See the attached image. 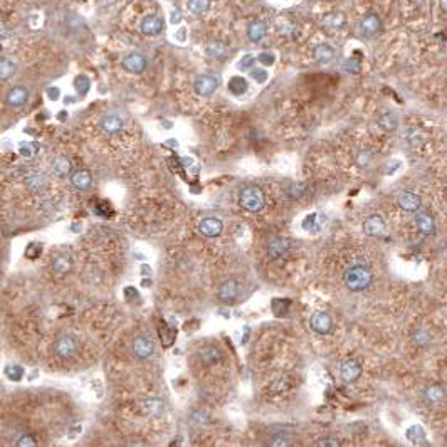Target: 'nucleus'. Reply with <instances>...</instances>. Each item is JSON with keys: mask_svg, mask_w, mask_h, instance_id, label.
I'll list each match as a JSON object with an SVG mask.
<instances>
[{"mask_svg": "<svg viewBox=\"0 0 447 447\" xmlns=\"http://www.w3.org/2000/svg\"><path fill=\"white\" fill-rule=\"evenodd\" d=\"M343 283L353 292L365 291L373 283V273L367 266H351L343 274Z\"/></svg>", "mask_w": 447, "mask_h": 447, "instance_id": "f257e3e1", "label": "nucleus"}, {"mask_svg": "<svg viewBox=\"0 0 447 447\" xmlns=\"http://www.w3.org/2000/svg\"><path fill=\"white\" fill-rule=\"evenodd\" d=\"M239 203L247 212H261L266 205V197L261 187L246 185L239 194Z\"/></svg>", "mask_w": 447, "mask_h": 447, "instance_id": "f03ea898", "label": "nucleus"}, {"mask_svg": "<svg viewBox=\"0 0 447 447\" xmlns=\"http://www.w3.org/2000/svg\"><path fill=\"white\" fill-rule=\"evenodd\" d=\"M54 351H56V355L61 358H74L79 351L78 340H76L73 335H68V333L61 335L56 338V341H54Z\"/></svg>", "mask_w": 447, "mask_h": 447, "instance_id": "7ed1b4c3", "label": "nucleus"}, {"mask_svg": "<svg viewBox=\"0 0 447 447\" xmlns=\"http://www.w3.org/2000/svg\"><path fill=\"white\" fill-rule=\"evenodd\" d=\"M219 87V79L214 78V76L211 74H202L198 76V78L195 79L194 82V91L197 96H202V98H208L212 96L215 91H217Z\"/></svg>", "mask_w": 447, "mask_h": 447, "instance_id": "20e7f679", "label": "nucleus"}, {"mask_svg": "<svg viewBox=\"0 0 447 447\" xmlns=\"http://www.w3.org/2000/svg\"><path fill=\"white\" fill-rule=\"evenodd\" d=\"M121 66L130 74H141L146 69V57L140 52H130L121 61Z\"/></svg>", "mask_w": 447, "mask_h": 447, "instance_id": "39448f33", "label": "nucleus"}, {"mask_svg": "<svg viewBox=\"0 0 447 447\" xmlns=\"http://www.w3.org/2000/svg\"><path fill=\"white\" fill-rule=\"evenodd\" d=\"M155 353V343L152 341L150 336H136L133 341V355L138 360H148Z\"/></svg>", "mask_w": 447, "mask_h": 447, "instance_id": "423d86ee", "label": "nucleus"}, {"mask_svg": "<svg viewBox=\"0 0 447 447\" xmlns=\"http://www.w3.org/2000/svg\"><path fill=\"white\" fill-rule=\"evenodd\" d=\"M198 232L203 237H219L224 230V224L222 220L217 217H203L200 222H198Z\"/></svg>", "mask_w": 447, "mask_h": 447, "instance_id": "0eeeda50", "label": "nucleus"}, {"mask_svg": "<svg viewBox=\"0 0 447 447\" xmlns=\"http://www.w3.org/2000/svg\"><path fill=\"white\" fill-rule=\"evenodd\" d=\"M239 288H241V286H239V283H237L235 279L224 281V283L220 284L219 292H217L219 300L222 303H225V305H232V303L237 301V297H239Z\"/></svg>", "mask_w": 447, "mask_h": 447, "instance_id": "6e6552de", "label": "nucleus"}, {"mask_svg": "<svg viewBox=\"0 0 447 447\" xmlns=\"http://www.w3.org/2000/svg\"><path fill=\"white\" fill-rule=\"evenodd\" d=\"M27 101H29V90L24 86H14L12 90L7 93V96H5L7 106L14 108V109L25 106Z\"/></svg>", "mask_w": 447, "mask_h": 447, "instance_id": "1a4fd4ad", "label": "nucleus"}, {"mask_svg": "<svg viewBox=\"0 0 447 447\" xmlns=\"http://www.w3.org/2000/svg\"><path fill=\"white\" fill-rule=\"evenodd\" d=\"M310 326L311 330L314 331V333L318 335H328L331 328H333V319H331V316L328 313L324 311H318L314 313L311 319H310Z\"/></svg>", "mask_w": 447, "mask_h": 447, "instance_id": "9d476101", "label": "nucleus"}, {"mask_svg": "<svg viewBox=\"0 0 447 447\" xmlns=\"http://www.w3.org/2000/svg\"><path fill=\"white\" fill-rule=\"evenodd\" d=\"M378 31H380V19L377 14L365 15V17L360 20V24H358V32H360V36L365 37V39L377 36Z\"/></svg>", "mask_w": 447, "mask_h": 447, "instance_id": "9b49d317", "label": "nucleus"}, {"mask_svg": "<svg viewBox=\"0 0 447 447\" xmlns=\"http://www.w3.org/2000/svg\"><path fill=\"white\" fill-rule=\"evenodd\" d=\"M163 27H165L163 19L157 14H153V15H146V17L141 20L140 32L143 36H158L160 32L163 31Z\"/></svg>", "mask_w": 447, "mask_h": 447, "instance_id": "f8f14e48", "label": "nucleus"}, {"mask_svg": "<svg viewBox=\"0 0 447 447\" xmlns=\"http://www.w3.org/2000/svg\"><path fill=\"white\" fill-rule=\"evenodd\" d=\"M397 203H399V207L405 212H417L422 205V200H421V197H419L417 194H413V192L404 190V192H400L399 197H397Z\"/></svg>", "mask_w": 447, "mask_h": 447, "instance_id": "ddd939ff", "label": "nucleus"}, {"mask_svg": "<svg viewBox=\"0 0 447 447\" xmlns=\"http://www.w3.org/2000/svg\"><path fill=\"white\" fill-rule=\"evenodd\" d=\"M363 230H365V234L370 237H378L387 230V224H385L382 215L375 214V215H370L365 222H363Z\"/></svg>", "mask_w": 447, "mask_h": 447, "instance_id": "4468645a", "label": "nucleus"}, {"mask_svg": "<svg viewBox=\"0 0 447 447\" xmlns=\"http://www.w3.org/2000/svg\"><path fill=\"white\" fill-rule=\"evenodd\" d=\"M291 247V241L284 239V237H274L271 239V242L267 244V257L276 261V259L283 257L286 252L289 251Z\"/></svg>", "mask_w": 447, "mask_h": 447, "instance_id": "2eb2a0df", "label": "nucleus"}, {"mask_svg": "<svg viewBox=\"0 0 447 447\" xmlns=\"http://www.w3.org/2000/svg\"><path fill=\"white\" fill-rule=\"evenodd\" d=\"M360 375H362V365L358 362H355V360L345 362L343 365H341V368H340V377L346 383L356 382V380L360 378Z\"/></svg>", "mask_w": 447, "mask_h": 447, "instance_id": "dca6fc26", "label": "nucleus"}, {"mask_svg": "<svg viewBox=\"0 0 447 447\" xmlns=\"http://www.w3.org/2000/svg\"><path fill=\"white\" fill-rule=\"evenodd\" d=\"M99 128H101L104 133H109V135L120 133V131L123 130V120H121L118 114H106V116L99 120Z\"/></svg>", "mask_w": 447, "mask_h": 447, "instance_id": "f3484780", "label": "nucleus"}, {"mask_svg": "<svg viewBox=\"0 0 447 447\" xmlns=\"http://www.w3.org/2000/svg\"><path fill=\"white\" fill-rule=\"evenodd\" d=\"M229 51H230L229 46L225 42H222V41H212V42H208L207 47H205L207 56L217 59V61H224L225 57L229 56Z\"/></svg>", "mask_w": 447, "mask_h": 447, "instance_id": "a211bd4d", "label": "nucleus"}, {"mask_svg": "<svg viewBox=\"0 0 447 447\" xmlns=\"http://www.w3.org/2000/svg\"><path fill=\"white\" fill-rule=\"evenodd\" d=\"M25 189L34 192V194H39L47 187V176L44 173H31L25 176Z\"/></svg>", "mask_w": 447, "mask_h": 447, "instance_id": "6ab92c4d", "label": "nucleus"}, {"mask_svg": "<svg viewBox=\"0 0 447 447\" xmlns=\"http://www.w3.org/2000/svg\"><path fill=\"white\" fill-rule=\"evenodd\" d=\"M323 219H324L323 215H319L318 212H313V214L306 215V217L303 219L301 227L305 229L306 232H310V234H318L319 230H321L323 224H324Z\"/></svg>", "mask_w": 447, "mask_h": 447, "instance_id": "aec40b11", "label": "nucleus"}, {"mask_svg": "<svg viewBox=\"0 0 447 447\" xmlns=\"http://www.w3.org/2000/svg\"><path fill=\"white\" fill-rule=\"evenodd\" d=\"M71 269H73V261H71V257L68 256V254H57L56 257H54L52 261V273L56 276H66Z\"/></svg>", "mask_w": 447, "mask_h": 447, "instance_id": "412c9836", "label": "nucleus"}, {"mask_svg": "<svg viewBox=\"0 0 447 447\" xmlns=\"http://www.w3.org/2000/svg\"><path fill=\"white\" fill-rule=\"evenodd\" d=\"M91 182H93V176L87 170H76V172L71 175V184H73V187L82 192L90 190Z\"/></svg>", "mask_w": 447, "mask_h": 447, "instance_id": "4be33fe9", "label": "nucleus"}, {"mask_svg": "<svg viewBox=\"0 0 447 447\" xmlns=\"http://www.w3.org/2000/svg\"><path fill=\"white\" fill-rule=\"evenodd\" d=\"M141 407L148 415L152 417H162L165 412V404L163 400L157 399V397H150V399H145L141 402Z\"/></svg>", "mask_w": 447, "mask_h": 447, "instance_id": "5701e85b", "label": "nucleus"}, {"mask_svg": "<svg viewBox=\"0 0 447 447\" xmlns=\"http://www.w3.org/2000/svg\"><path fill=\"white\" fill-rule=\"evenodd\" d=\"M267 34V27L264 22L261 20H254L249 24V27H247V37H249L251 42H261L264 37H266Z\"/></svg>", "mask_w": 447, "mask_h": 447, "instance_id": "b1692460", "label": "nucleus"}, {"mask_svg": "<svg viewBox=\"0 0 447 447\" xmlns=\"http://www.w3.org/2000/svg\"><path fill=\"white\" fill-rule=\"evenodd\" d=\"M313 56H314V59H316V63L328 64L335 57V49L331 46H328V44H319V46L314 47Z\"/></svg>", "mask_w": 447, "mask_h": 447, "instance_id": "393cba45", "label": "nucleus"}, {"mask_svg": "<svg viewBox=\"0 0 447 447\" xmlns=\"http://www.w3.org/2000/svg\"><path fill=\"white\" fill-rule=\"evenodd\" d=\"M415 222H417V229L421 230L424 235H434L435 234V222L429 214H424V212L419 214L415 217Z\"/></svg>", "mask_w": 447, "mask_h": 447, "instance_id": "a878e982", "label": "nucleus"}, {"mask_svg": "<svg viewBox=\"0 0 447 447\" xmlns=\"http://www.w3.org/2000/svg\"><path fill=\"white\" fill-rule=\"evenodd\" d=\"M52 172L56 173L57 176H68L73 170V165H71V160L64 155H59L52 160Z\"/></svg>", "mask_w": 447, "mask_h": 447, "instance_id": "bb28decb", "label": "nucleus"}, {"mask_svg": "<svg viewBox=\"0 0 447 447\" xmlns=\"http://www.w3.org/2000/svg\"><path fill=\"white\" fill-rule=\"evenodd\" d=\"M227 87L234 96H242L249 90V82H247L246 78H242V76H234V78H230Z\"/></svg>", "mask_w": 447, "mask_h": 447, "instance_id": "cd10ccee", "label": "nucleus"}, {"mask_svg": "<svg viewBox=\"0 0 447 447\" xmlns=\"http://www.w3.org/2000/svg\"><path fill=\"white\" fill-rule=\"evenodd\" d=\"M378 126L385 131H395L397 126H399V116H397L394 111L383 113L382 116L378 118Z\"/></svg>", "mask_w": 447, "mask_h": 447, "instance_id": "c85d7f7f", "label": "nucleus"}, {"mask_svg": "<svg viewBox=\"0 0 447 447\" xmlns=\"http://www.w3.org/2000/svg\"><path fill=\"white\" fill-rule=\"evenodd\" d=\"M321 24L326 29H340L345 24V15L341 12H330L321 19Z\"/></svg>", "mask_w": 447, "mask_h": 447, "instance_id": "c756f323", "label": "nucleus"}, {"mask_svg": "<svg viewBox=\"0 0 447 447\" xmlns=\"http://www.w3.org/2000/svg\"><path fill=\"white\" fill-rule=\"evenodd\" d=\"M198 356H200V360L203 363H207V365H212V363H217L220 358H222V355H220V351L215 348V346H205V348H202L200 351H198Z\"/></svg>", "mask_w": 447, "mask_h": 447, "instance_id": "7c9ffc66", "label": "nucleus"}, {"mask_svg": "<svg viewBox=\"0 0 447 447\" xmlns=\"http://www.w3.org/2000/svg\"><path fill=\"white\" fill-rule=\"evenodd\" d=\"M445 397V390L442 387H439V385H432V387H429L426 390V394H424V399H426L427 404H439L440 400H444Z\"/></svg>", "mask_w": 447, "mask_h": 447, "instance_id": "2f4dec72", "label": "nucleus"}, {"mask_svg": "<svg viewBox=\"0 0 447 447\" xmlns=\"http://www.w3.org/2000/svg\"><path fill=\"white\" fill-rule=\"evenodd\" d=\"M15 69H17V66H15L12 59H9V57L0 59V79L2 81H7L12 78V76L15 74Z\"/></svg>", "mask_w": 447, "mask_h": 447, "instance_id": "473e14b6", "label": "nucleus"}, {"mask_svg": "<svg viewBox=\"0 0 447 447\" xmlns=\"http://www.w3.org/2000/svg\"><path fill=\"white\" fill-rule=\"evenodd\" d=\"M308 192V184L306 182H294V184H291L288 187V197L289 198H294V200H297V198H301L303 195H305Z\"/></svg>", "mask_w": 447, "mask_h": 447, "instance_id": "72a5a7b5", "label": "nucleus"}, {"mask_svg": "<svg viewBox=\"0 0 447 447\" xmlns=\"http://www.w3.org/2000/svg\"><path fill=\"white\" fill-rule=\"evenodd\" d=\"M187 7H189V10L192 14L202 15V14H205L208 9H211V0H189Z\"/></svg>", "mask_w": 447, "mask_h": 447, "instance_id": "f704fd0d", "label": "nucleus"}, {"mask_svg": "<svg viewBox=\"0 0 447 447\" xmlns=\"http://www.w3.org/2000/svg\"><path fill=\"white\" fill-rule=\"evenodd\" d=\"M17 150H19V153L22 157L32 158L37 152H39V145H37L36 141H22V143H19Z\"/></svg>", "mask_w": 447, "mask_h": 447, "instance_id": "c9c22d12", "label": "nucleus"}, {"mask_svg": "<svg viewBox=\"0 0 447 447\" xmlns=\"http://www.w3.org/2000/svg\"><path fill=\"white\" fill-rule=\"evenodd\" d=\"M405 138H407V143L408 145H412V146H421L424 141H426V136L422 135V131L421 130H417V128H410L405 133Z\"/></svg>", "mask_w": 447, "mask_h": 447, "instance_id": "e433bc0d", "label": "nucleus"}, {"mask_svg": "<svg viewBox=\"0 0 447 447\" xmlns=\"http://www.w3.org/2000/svg\"><path fill=\"white\" fill-rule=\"evenodd\" d=\"M74 87H76V91H78L79 96H86L87 91H90V87H91L90 78L84 76V74H79L78 78L74 79Z\"/></svg>", "mask_w": 447, "mask_h": 447, "instance_id": "4c0bfd02", "label": "nucleus"}, {"mask_svg": "<svg viewBox=\"0 0 447 447\" xmlns=\"http://www.w3.org/2000/svg\"><path fill=\"white\" fill-rule=\"evenodd\" d=\"M24 368H22L20 365H7L5 367V377H7L9 380H12V382H20L22 378H24Z\"/></svg>", "mask_w": 447, "mask_h": 447, "instance_id": "58836bf2", "label": "nucleus"}, {"mask_svg": "<svg viewBox=\"0 0 447 447\" xmlns=\"http://www.w3.org/2000/svg\"><path fill=\"white\" fill-rule=\"evenodd\" d=\"M41 254H42V246L37 244V242H31V244L25 247V257L31 259V261H36Z\"/></svg>", "mask_w": 447, "mask_h": 447, "instance_id": "ea45409f", "label": "nucleus"}, {"mask_svg": "<svg viewBox=\"0 0 447 447\" xmlns=\"http://www.w3.org/2000/svg\"><path fill=\"white\" fill-rule=\"evenodd\" d=\"M372 160H373V153L370 150H363L356 155V165L360 168H367L368 165L372 163Z\"/></svg>", "mask_w": 447, "mask_h": 447, "instance_id": "a19ab883", "label": "nucleus"}, {"mask_svg": "<svg viewBox=\"0 0 447 447\" xmlns=\"http://www.w3.org/2000/svg\"><path fill=\"white\" fill-rule=\"evenodd\" d=\"M413 341L417 345H427L430 341V333L426 328H419L415 333H413Z\"/></svg>", "mask_w": 447, "mask_h": 447, "instance_id": "79ce46f5", "label": "nucleus"}, {"mask_svg": "<svg viewBox=\"0 0 447 447\" xmlns=\"http://www.w3.org/2000/svg\"><path fill=\"white\" fill-rule=\"evenodd\" d=\"M254 63H256V57H254L252 54H246V56H242L239 63H237V68L241 71H249L251 68H254Z\"/></svg>", "mask_w": 447, "mask_h": 447, "instance_id": "37998d69", "label": "nucleus"}, {"mask_svg": "<svg viewBox=\"0 0 447 447\" xmlns=\"http://www.w3.org/2000/svg\"><path fill=\"white\" fill-rule=\"evenodd\" d=\"M267 71L266 69H252L251 71V78L256 81V82H259V84H261V82H266L267 81Z\"/></svg>", "mask_w": 447, "mask_h": 447, "instance_id": "c03bdc74", "label": "nucleus"}, {"mask_svg": "<svg viewBox=\"0 0 447 447\" xmlns=\"http://www.w3.org/2000/svg\"><path fill=\"white\" fill-rule=\"evenodd\" d=\"M257 61L262 66H267V68H269V66H273L276 63V56H274L273 52H261V54H259Z\"/></svg>", "mask_w": 447, "mask_h": 447, "instance_id": "a18cd8bd", "label": "nucleus"}, {"mask_svg": "<svg viewBox=\"0 0 447 447\" xmlns=\"http://www.w3.org/2000/svg\"><path fill=\"white\" fill-rule=\"evenodd\" d=\"M345 71H348V73H358V71H360V63H358L356 59H348L345 63Z\"/></svg>", "mask_w": 447, "mask_h": 447, "instance_id": "49530a36", "label": "nucleus"}, {"mask_svg": "<svg viewBox=\"0 0 447 447\" xmlns=\"http://www.w3.org/2000/svg\"><path fill=\"white\" fill-rule=\"evenodd\" d=\"M17 445L19 447H27V445H37V442L34 439L31 437V435H22V437L17 440Z\"/></svg>", "mask_w": 447, "mask_h": 447, "instance_id": "de8ad7c7", "label": "nucleus"}, {"mask_svg": "<svg viewBox=\"0 0 447 447\" xmlns=\"http://www.w3.org/2000/svg\"><path fill=\"white\" fill-rule=\"evenodd\" d=\"M47 96H49V99H52V101H57L59 99V96H61V90L59 87H47Z\"/></svg>", "mask_w": 447, "mask_h": 447, "instance_id": "09e8293b", "label": "nucleus"}, {"mask_svg": "<svg viewBox=\"0 0 447 447\" xmlns=\"http://www.w3.org/2000/svg\"><path fill=\"white\" fill-rule=\"evenodd\" d=\"M400 165H402V162H400V160H395V162L389 163V165H387V168H385V175H392V173L395 172L397 168L400 167Z\"/></svg>", "mask_w": 447, "mask_h": 447, "instance_id": "8fccbe9b", "label": "nucleus"}, {"mask_svg": "<svg viewBox=\"0 0 447 447\" xmlns=\"http://www.w3.org/2000/svg\"><path fill=\"white\" fill-rule=\"evenodd\" d=\"M318 445L319 447H338L340 442H338V440H335V439H323V440H319Z\"/></svg>", "mask_w": 447, "mask_h": 447, "instance_id": "3c124183", "label": "nucleus"}, {"mask_svg": "<svg viewBox=\"0 0 447 447\" xmlns=\"http://www.w3.org/2000/svg\"><path fill=\"white\" fill-rule=\"evenodd\" d=\"M289 444H291V440L289 439H283V437L269 440V445H289Z\"/></svg>", "mask_w": 447, "mask_h": 447, "instance_id": "603ef678", "label": "nucleus"}, {"mask_svg": "<svg viewBox=\"0 0 447 447\" xmlns=\"http://www.w3.org/2000/svg\"><path fill=\"white\" fill-rule=\"evenodd\" d=\"M185 39H187V29H185V27H180L178 32H176V41L184 42Z\"/></svg>", "mask_w": 447, "mask_h": 447, "instance_id": "864d4df0", "label": "nucleus"}, {"mask_svg": "<svg viewBox=\"0 0 447 447\" xmlns=\"http://www.w3.org/2000/svg\"><path fill=\"white\" fill-rule=\"evenodd\" d=\"M180 20H182V17L178 15V12H173L172 14V22H173V24H178Z\"/></svg>", "mask_w": 447, "mask_h": 447, "instance_id": "5fc2aeb1", "label": "nucleus"}, {"mask_svg": "<svg viewBox=\"0 0 447 447\" xmlns=\"http://www.w3.org/2000/svg\"><path fill=\"white\" fill-rule=\"evenodd\" d=\"M141 274L143 276H150L152 274V269L148 267V266H141Z\"/></svg>", "mask_w": 447, "mask_h": 447, "instance_id": "6e6d98bb", "label": "nucleus"}, {"mask_svg": "<svg viewBox=\"0 0 447 447\" xmlns=\"http://www.w3.org/2000/svg\"><path fill=\"white\" fill-rule=\"evenodd\" d=\"M57 118H59L61 121H64L66 118H68V111H59V114H57Z\"/></svg>", "mask_w": 447, "mask_h": 447, "instance_id": "4d7b16f0", "label": "nucleus"}, {"mask_svg": "<svg viewBox=\"0 0 447 447\" xmlns=\"http://www.w3.org/2000/svg\"><path fill=\"white\" fill-rule=\"evenodd\" d=\"M440 9H442L444 14H447V0H440Z\"/></svg>", "mask_w": 447, "mask_h": 447, "instance_id": "13d9d810", "label": "nucleus"}, {"mask_svg": "<svg viewBox=\"0 0 447 447\" xmlns=\"http://www.w3.org/2000/svg\"><path fill=\"white\" fill-rule=\"evenodd\" d=\"M152 284V281H143L141 283V286H150Z\"/></svg>", "mask_w": 447, "mask_h": 447, "instance_id": "bf43d9fd", "label": "nucleus"}, {"mask_svg": "<svg viewBox=\"0 0 447 447\" xmlns=\"http://www.w3.org/2000/svg\"><path fill=\"white\" fill-rule=\"evenodd\" d=\"M163 125H165V128H172V123H168V121H165Z\"/></svg>", "mask_w": 447, "mask_h": 447, "instance_id": "052dcab7", "label": "nucleus"}]
</instances>
